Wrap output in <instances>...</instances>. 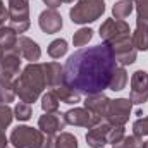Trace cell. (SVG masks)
Returning a JSON list of instances; mask_svg holds the SVG:
<instances>
[{"instance_id": "cell-22", "label": "cell", "mask_w": 148, "mask_h": 148, "mask_svg": "<svg viewBox=\"0 0 148 148\" xmlns=\"http://www.w3.org/2000/svg\"><path fill=\"white\" fill-rule=\"evenodd\" d=\"M134 9V2L133 0H119L114 7H112V14H114V19H126L129 17V14L133 12Z\"/></svg>"}, {"instance_id": "cell-12", "label": "cell", "mask_w": 148, "mask_h": 148, "mask_svg": "<svg viewBox=\"0 0 148 148\" xmlns=\"http://www.w3.org/2000/svg\"><path fill=\"white\" fill-rule=\"evenodd\" d=\"M110 127L112 124H109L107 121H102L97 126L90 127V131L86 133V143L91 148H102L103 145H107L109 143Z\"/></svg>"}, {"instance_id": "cell-5", "label": "cell", "mask_w": 148, "mask_h": 148, "mask_svg": "<svg viewBox=\"0 0 148 148\" xmlns=\"http://www.w3.org/2000/svg\"><path fill=\"white\" fill-rule=\"evenodd\" d=\"M10 143L14 148H43L45 134L29 126H17L10 133Z\"/></svg>"}, {"instance_id": "cell-19", "label": "cell", "mask_w": 148, "mask_h": 148, "mask_svg": "<svg viewBox=\"0 0 148 148\" xmlns=\"http://www.w3.org/2000/svg\"><path fill=\"white\" fill-rule=\"evenodd\" d=\"M53 91H55V95L59 97V100L60 102H64V103H69V105H76L77 102H81V95L71 88L69 84H66V83H62L60 86H57V88H53Z\"/></svg>"}, {"instance_id": "cell-10", "label": "cell", "mask_w": 148, "mask_h": 148, "mask_svg": "<svg viewBox=\"0 0 148 148\" xmlns=\"http://www.w3.org/2000/svg\"><path fill=\"white\" fill-rule=\"evenodd\" d=\"M129 100L136 105L148 102V73L136 71L131 76V95Z\"/></svg>"}, {"instance_id": "cell-29", "label": "cell", "mask_w": 148, "mask_h": 148, "mask_svg": "<svg viewBox=\"0 0 148 148\" xmlns=\"http://www.w3.org/2000/svg\"><path fill=\"white\" fill-rule=\"evenodd\" d=\"M31 114H33V109L29 103H24V102H19L16 107H14V117L17 121H29L31 119Z\"/></svg>"}, {"instance_id": "cell-20", "label": "cell", "mask_w": 148, "mask_h": 148, "mask_svg": "<svg viewBox=\"0 0 148 148\" xmlns=\"http://www.w3.org/2000/svg\"><path fill=\"white\" fill-rule=\"evenodd\" d=\"M0 47L3 48V52H14V50H17V36L5 24L0 29Z\"/></svg>"}, {"instance_id": "cell-37", "label": "cell", "mask_w": 148, "mask_h": 148, "mask_svg": "<svg viewBox=\"0 0 148 148\" xmlns=\"http://www.w3.org/2000/svg\"><path fill=\"white\" fill-rule=\"evenodd\" d=\"M62 2H67V3H73L74 0H62Z\"/></svg>"}, {"instance_id": "cell-8", "label": "cell", "mask_w": 148, "mask_h": 148, "mask_svg": "<svg viewBox=\"0 0 148 148\" xmlns=\"http://www.w3.org/2000/svg\"><path fill=\"white\" fill-rule=\"evenodd\" d=\"M129 35H131L129 24L122 19H107L100 26V36L103 40V43H107V45L114 43L115 40L129 36Z\"/></svg>"}, {"instance_id": "cell-23", "label": "cell", "mask_w": 148, "mask_h": 148, "mask_svg": "<svg viewBox=\"0 0 148 148\" xmlns=\"http://www.w3.org/2000/svg\"><path fill=\"white\" fill-rule=\"evenodd\" d=\"M126 83H127V73H126V69L122 66L121 67H115V71L112 74L110 84H109V90H112V91H121V90H124Z\"/></svg>"}, {"instance_id": "cell-36", "label": "cell", "mask_w": 148, "mask_h": 148, "mask_svg": "<svg viewBox=\"0 0 148 148\" xmlns=\"http://www.w3.org/2000/svg\"><path fill=\"white\" fill-rule=\"evenodd\" d=\"M3 55H5V52H3V48H2V47H0V60H2V59H3Z\"/></svg>"}, {"instance_id": "cell-15", "label": "cell", "mask_w": 148, "mask_h": 148, "mask_svg": "<svg viewBox=\"0 0 148 148\" xmlns=\"http://www.w3.org/2000/svg\"><path fill=\"white\" fill-rule=\"evenodd\" d=\"M109 103H110V98L107 95H103V91H102V93L88 95L86 100H84V109H88L91 114H95V115H98V117L103 119L105 112L109 109Z\"/></svg>"}, {"instance_id": "cell-4", "label": "cell", "mask_w": 148, "mask_h": 148, "mask_svg": "<svg viewBox=\"0 0 148 148\" xmlns=\"http://www.w3.org/2000/svg\"><path fill=\"white\" fill-rule=\"evenodd\" d=\"M29 24V0H9V28L14 33H26Z\"/></svg>"}, {"instance_id": "cell-30", "label": "cell", "mask_w": 148, "mask_h": 148, "mask_svg": "<svg viewBox=\"0 0 148 148\" xmlns=\"http://www.w3.org/2000/svg\"><path fill=\"white\" fill-rule=\"evenodd\" d=\"M14 119V110L7 105V103H2L0 105V127H9L10 122Z\"/></svg>"}, {"instance_id": "cell-1", "label": "cell", "mask_w": 148, "mask_h": 148, "mask_svg": "<svg viewBox=\"0 0 148 148\" xmlns=\"http://www.w3.org/2000/svg\"><path fill=\"white\" fill-rule=\"evenodd\" d=\"M117 67L115 53L107 43L74 52L64 66V81L79 95H95L109 88Z\"/></svg>"}, {"instance_id": "cell-26", "label": "cell", "mask_w": 148, "mask_h": 148, "mask_svg": "<svg viewBox=\"0 0 148 148\" xmlns=\"http://www.w3.org/2000/svg\"><path fill=\"white\" fill-rule=\"evenodd\" d=\"M53 148H77V140L71 133H59L55 136Z\"/></svg>"}, {"instance_id": "cell-11", "label": "cell", "mask_w": 148, "mask_h": 148, "mask_svg": "<svg viewBox=\"0 0 148 148\" xmlns=\"http://www.w3.org/2000/svg\"><path fill=\"white\" fill-rule=\"evenodd\" d=\"M64 121H66V124H71V126H81V127H93V126H97L98 122H102L103 119L102 117H98V115H95V114H91V112L88 110V109H71V110H67L64 114Z\"/></svg>"}, {"instance_id": "cell-9", "label": "cell", "mask_w": 148, "mask_h": 148, "mask_svg": "<svg viewBox=\"0 0 148 148\" xmlns=\"http://www.w3.org/2000/svg\"><path fill=\"white\" fill-rule=\"evenodd\" d=\"M114 53H115V60L124 67V66H131L134 60H136V48H134V43H133V36H124L121 40H115L114 43L109 45Z\"/></svg>"}, {"instance_id": "cell-40", "label": "cell", "mask_w": 148, "mask_h": 148, "mask_svg": "<svg viewBox=\"0 0 148 148\" xmlns=\"http://www.w3.org/2000/svg\"><path fill=\"white\" fill-rule=\"evenodd\" d=\"M7 148H10V147H7ZM12 148H14V147H12Z\"/></svg>"}, {"instance_id": "cell-35", "label": "cell", "mask_w": 148, "mask_h": 148, "mask_svg": "<svg viewBox=\"0 0 148 148\" xmlns=\"http://www.w3.org/2000/svg\"><path fill=\"white\" fill-rule=\"evenodd\" d=\"M45 2V5L48 7V9H57V7H60V3H62V0H43Z\"/></svg>"}, {"instance_id": "cell-24", "label": "cell", "mask_w": 148, "mask_h": 148, "mask_svg": "<svg viewBox=\"0 0 148 148\" xmlns=\"http://www.w3.org/2000/svg\"><path fill=\"white\" fill-rule=\"evenodd\" d=\"M59 105H60V100H59V97L55 95L53 90L47 91L41 97V109H43V112H57Z\"/></svg>"}, {"instance_id": "cell-3", "label": "cell", "mask_w": 148, "mask_h": 148, "mask_svg": "<svg viewBox=\"0 0 148 148\" xmlns=\"http://www.w3.org/2000/svg\"><path fill=\"white\" fill-rule=\"evenodd\" d=\"M105 12L103 0H77V3L69 10L71 21L76 24H88L100 19Z\"/></svg>"}, {"instance_id": "cell-17", "label": "cell", "mask_w": 148, "mask_h": 148, "mask_svg": "<svg viewBox=\"0 0 148 148\" xmlns=\"http://www.w3.org/2000/svg\"><path fill=\"white\" fill-rule=\"evenodd\" d=\"M43 71H45V79H47V86L48 88H57L60 86L64 81V67L59 62H47L43 64Z\"/></svg>"}, {"instance_id": "cell-27", "label": "cell", "mask_w": 148, "mask_h": 148, "mask_svg": "<svg viewBox=\"0 0 148 148\" xmlns=\"http://www.w3.org/2000/svg\"><path fill=\"white\" fill-rule=\"evenodd\" d=\"M145 141L143 138H138V136H122L119 141H115L112 147L114 148H143Z\"/></svg>"}, {"instance_id": "cell-38", "label": "cell", "mask_w": 148, "mask_h": 148, "mask_svg": "<svg viewBox=\"0 0 148 148\" xmlns=\"http://www.w3.org/2000/svg\"><path fill=\"white\" fill-rule=\"evenodd\" d=\"M143 148H148V141H145V145H143Z\"/></svg>"}, {"instance_id": "cell-39", "label": "cell", "mask_w": 148, "mask_h": 148, "mask_svg": "<svg viewBox=\"0 0 148 148\" xmlns=\"http://www.w3.org/2000/svg\"><path fill=\"white\" fill-rule=\"evenodd\" d=\"M2 26H3V24H0V29H2Z\"/></svg>"}, {"instance_id": "cell-16", "label": "cell", "mask_w": 148, "mask_h": 148, "mask_svg": "<svg viewBox=\"0 0 148 148\" xmlns=\"http://www.w3.org/2000/svg\"><path fill=\"white\" fill-rule=\"evenodd\" d=\"M17 50L29 62H36L38 59L41 57V48L38 47L36 41H33L31 38H28V36L17 38Z\"/></svg>"}, {"instance_id": "cell-18", "label": "cell", "mask_w": 148, "mask_h": 148, "mask_svg": "<svg viewBox=\"0 0 148 148\" xmlns=\"http://www.w3.org/2000/svg\"><path fill=\"white\" fill-rule=\"evenodd\" d=\"M133 43L136 50H148V24L143 21H136V31L133 33Z\"/></svg>"}, {"instance_id": "cell-31", "label": "cell", "mask_w": 148, "mask_h": 148, "mask_svg": "<svg viewBox=\"0 0 148 148\" xmlns=\"http://www.w3.org/2000/svg\"><path fill=\"white\" fill-rule=\"evenodd\" d=\"M133 133H134V136H138V138L148 136V117L138 119V121L133 124Z\"/></svg>"}, {"instance_id": "cell-2", "label": "cell", "mask_w": 148, "mask_h": 148, "mask_svg": "<svg viewBox=\"0 0 148 148\" xmlns=\"http://www.w3.org/2000/svg\"><path fill=\"white\" fill-rule=\"evenodd\" d=\"M14 88H16V95L21 98V102L29 103V105L33 102H36L40 95L43 93V90L47 88L43 64L29 62L23 69V73L19 74V77L14 81Z\"/></svg>"}, {"instance_id": "cell-6", "label": "cell", "mask_w": 148, "mask_h": 148, "mask_svg": "<svg viewBox=\"0 0 148 148\" xmlns=\"http://www.w3.org/2000/svg\"><path fill=\"white\" fill-rule=\"evenodd\" d=\"M64 127H66L64 115L60 117L57 112H45V115H41L38 119V129L45 134L43 148H53V141H55L57 133H60Z\"/></svg>"}, {"instance_id": "cell-21", "label": "cell", "mask_w": 148, "mask_h": 148, "mask_svg": "<svg viewBox=\"0 0 148 148\" xmlns=\"http://www.w3.org/2000/svg\"><path fill=\"white\" fill-rule=\"evenodd\" d=\"M16 98V88H14V81L9 77L0 76V105L2 103H9Z\"/></svg>"}, {"instance_id": "cell-13", "label": "cell", "mask_w": 148, "mask_h": 148, "mask_svg": "<svg viewBox=\"0 0 148 148\" xmlns=\"http://www.w3.org/2000/svg\"><path fill=\"white\" fill-rule=\"evenodd\" d=\"M38 24H40L41 31H45L47 35L59 33L62 29V16L55 9H47V10H43L40 14Z\"/></svg>"}, {"instance_id": "cell-32", "label": "cell", "mask_w": 148, "mask_h": 148, "mask_svg": "<svg viewBox=\"0 0 148 148\" xmlns=\"http://www.w3.org/2000/svg\"><path fill=\"white\" fill-rule=\"evenodd\" d=\"M134 7L138 12L136 21H143L148 24V0H134Z\"/></svg>"}, {"instance_id": "cell-28", "label": "cell", "mask_w": 148, "mask_h": 148, "mask_svg": "<svg viewBox=\"0 0 148 148\" xmlns=\"http://www.w3.org/2000/svg\"><path fill=\"white\" fill-rule=\"evenodd\" d=\"M93 38V29H90V28H81V29H77L76 33H74L73 36V43L74 47H84V45H88V41Z\"/></svg>"}, {"instance_id": "cell-14", "label": "cell", "mask_w": 148, "mask_h": 148, "mask_svg": "<svg viewBox=\"0 0 148 148\" xmlns=\"http://www.w3.org/2000/svg\"><path fill=\"white\" fill-rule=\"evenodd\" d=\"M19 69H21V53H19V50L5 52L3 59L0 60V76L14 79V76L19 74Z\"/></svg>"}, {"instance_id": "cell-33", "label": "cell", "mask_w": 148, "mask_h": 148, "mask_svg": "<svg viewBox=\"0 0 148 148\" xmlns=\"http://www.w3.org/2000/svg\"><path fill=\"white\" fill-rule=\"evenodd\" d=\"M9 19V9L3 5V2L0 0V24H5V21Z\"/></svg>"}, {"instance_id": "cell-7", "label": "cell", "mask_w": 148, "mask_h": 148, "mask_svg": "<svg viewBox=\"0 0 148 148\" xmlns=\"http://www.w3.org/2000/svg\"><path fill=\"white\" fill-rule=\"evenodd\" d=\"M131 110H133V102H131L129 98L110 100L103 121H107L109 124H114V126H124V124L129 121Z\"/></svg>"}, {"instance_id": "cell-25", "label": "cell", "mask_w": 148, "mask_h": 148, "mask_svg": "<svg viewBox=\"0 0 148 148\" xmlns=\"http://www.w3.org/2000/svg\"><path fill=\"white\" fill-rule=\"evenodd\" d=\"M67 48H69L67 47V41L62 40V38H57V40H53L48 45V55L52 59H60V57H64L67 53Z\"/></svg>"}, {"instance_id": "cell-34", "label": "cell", "mask_w": 148, "mask_h": 148, "mask_svg": "<svg viewBox=\"0 0 148 148\" xmlns=\"http://www.w3.org/2000/svg\"><path fill=\"white\" fill-rule=\"evenodd\" d=\"M9 147V141H7V136H5V129L0 127V148H7Z\"/></svg>"}]
</instances>
